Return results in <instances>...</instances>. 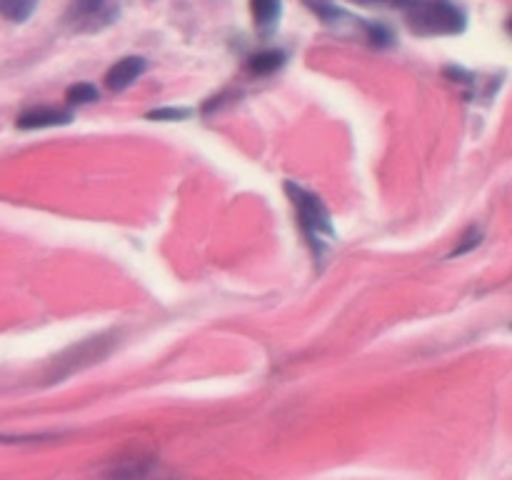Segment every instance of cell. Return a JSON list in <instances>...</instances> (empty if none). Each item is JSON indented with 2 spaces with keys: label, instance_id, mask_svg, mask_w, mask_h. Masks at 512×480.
I'll use <instances>...</instances> for the list:
<instances>
[{
  "label": "cell",
  "instance_id": "4fadbf2b",
  "mask_svg": "<svg viewBox=\"0 0 512 480\" xmlns=\"http://www.w3.org/2000/svg\"><path fill=\"white\" fill-rule=\"evenodd\" d=\"M353 5H363V8H393V10H408L415 0H350Z\"/></svg>",
  "mask_w": 512,
  "mask_h": 480
},
{
  "label": "cell",
  "instance_id": "8992f818",
  "mask_svg": "<svg viewBox=\"0 0 512 480\" xmlns=\"http://www.w3.org/2000/svg\"><path fill=\"white\" fill-rule=\"evenodd\" d=\"M250 13L263 35H273L283 18V0H250Z\"/></svg>",
  "mask_w": 512,
  "mask_h": 480
},
{
  "label": "cell",
  "instance_id": "8fae6325",
  "mask_svg": "<svg viewBox=\"0 0 512 480\" xmlns=\"http://www.w3.org/2000/svg\"><path fill=\"white\" fill-rule=\"evenodd\" d=\"M65 100H68L70 105L93 103V100H98V88H95L93 83H75L73 88H68V93H65Z\"/></svg>",
  "mask_w": 512,
  "mask_h": 480
},
{
  "label": "cell",
  "instance_id": "277c9868",
  "mask_svg": "<svg viewBox=\"0 0 512 480\" xmlns=\"http://www.w3.org/2000/svg\"><path fill=\"white\" fill-rule=\"evenodd\" d=\"M148 70V60L143 55H128V58H120L113 68L105 73V88L120 93V90L130 88L140 75Z\"/></svg>",
  "mask_w": 512,
  "mask_h": 480
},
{
  "label": "cell",
  "instance_id": "7c38bea8",
  "mask_svg": "<svg viewBox=\"0 0 512 480\" xmlns=\"http://www.w3.org/2000/svg\"><path fill=\"white\" fill-rule=\"evenodd\" d=\"M193 115L190 108H158V110H150L145 118L148 120H185Z\"/></svg>",
  "mask_w": 512,
  "mask_h": 480
},
{
  "label": "cell",
  "instance_id": "6da1fadb",
  "mask_svg": "<svg viewBox=\"0 0 512 480\" xmlns=\"http://www.w3.org/2000/svg\"><path fill=\"white\" fill-rule=\"evenodd\" d=\"M285 193H288L290 203L295 205L300 230H303L305 238H308L313 255L318 260H323L325 250L330 248V243H335V228L328 208H325V203L318 195L300 188L293 180H285Z\"/></svg>",
  "mask_w": 512,
  "mask_h": 480
},
{
  "label": "cell",
  "instance_id": "9c48e42d",
  "mask_svg": "<svg viewBox=\"0 0 512 480\" xmlns=\"http://www.w3.org/2000/svg\"><path fill=\"white\" fill-rule=\"evenodd\" d=\"M303 3L308 5V8L313 10L320 20H323V23H328V25L338 23V20H350L348 13H345V10H340L333 0H303Z\"/></svg>",
  "mask_w": 512,
  "mask_h": 480
},
{
  "label": "cell",
  "instance_id": "52a82bcc",
  "mask_svg": "<svg viewBox=\"0 0 512 480\" xmlns=\"http://www.w3.org/2000/svg\"><path fill=\"white\" fill-rule=\"evenodd\" d=\"M285 60H288V55L283 50H263V53H255L250 58L248 68L253 75H270L283 68Z\"/></svg>",
  "mask_w": 512,
  "mask_h": 480
},
{
  "label": "cell",
  "instance_id": "30bf717a",
  "mask_svg": "<svg viewBox=\"0 0 512 480\" xmlns=\"http://www.w3.org/2000/svg\"><path fill=\"white\" fill-rule=\"evenodd\" d=\"M365 35H368V43L375 48H390L395 43V33L383 23H363Z\"/></svg>",
  "mask_w": 512,
  "mask_h": 480
},
{
  "label": "cell",
  "instance_id": "5bb4252c",
  "mask_svg": "<svg viewBox=\"0 0 512 480\" xmlns=\"http://www.w3.org/2000/svg\"><path fill=\"white\" fill-rule=\"evenodd\" d=\"M465 243H460L458 248L453 250V255H463V253H468L470 248H478L480 245V240H483V230L480 228H470L468 233H465Z\"/></svg>",
  "mask_w": 512,
  "mask_h": 480
},
{
  "label": "cell",
  "instance_id": "3957f363",
  "mask_svg": "<svg viewBox=\"0 0 512 480\" xmlns=\"http://www.w3.org/2000/svg\"><path fill=\"white\" fill-rule=\"evenodd\" d=\"M120 18V0H73L65 13V25L73 33H100Z\"/></svg>",
  "mask_w": 512,
  "mask_h": 480
},
{
  "label": "cell",
  "instance_id": "7a4b0ae2",
  "mask_svg": "<svg viewBox=\"0 0 512 480\" xmlns=\"http://www.w3.org/2000/svg\"><path fill=\"white\" fill-rule=\"evenodd\" d=\"M405 13L410 33L418 38L460 35L468 28V18L453 0H415Z\"/></svg>",
  "mask_w": 512,
  "mask_h": 480
},
{
  "label": "cell",
  "instance_id": "5b68a950",
  "mask_svg": "<svg viewBox=\"0 0 512 480\" xmlns=\"http://www.w3.org/2000/svg\"><path fill=\"white\" fill-rule=\"evenodd\" d=\"M73 120L70 110L60 108H30L18 115L15 125L20 130H40V128H55V125H68Z\"/></svg>",
  "mask_w": 512,
  "mask_h": 480
},
{
  "label": "cell",
  "instance_id": "ba28073f",
  "mask_svg": "<svg viewBox=\"0 0 512 480\" xmlns=\"http://www.w3.org/2000/svg\"><path fill=\"white\" fill-rule=\"evenodd\" d=\"M40 0H0V15L10 23H25L35 13Z\"/></svg>",
  "mask_w": 512,
  "mask_h": 480
}]
</instances>
